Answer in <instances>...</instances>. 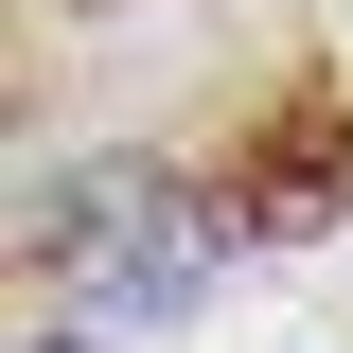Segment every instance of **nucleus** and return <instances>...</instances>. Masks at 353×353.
Instances as JSON below:
<instances>
[{
  "label": "nucleus",
  "mask_w": 353,
  "mask_h": 353,
  "mask_svg": "<svg viewBox=\"0 0 353 353\" xmlns=\"http://www.w3.org/2000/svg\"><path fill=\"white\" fill-rule=\"evenodd\" d=\"M53 265H71L106 318H176L212 283V230H194V194H159L141 159H106V176H53Z\"/></svg>",
  "instance_id": "f257e3e1"
}]
</instances>
